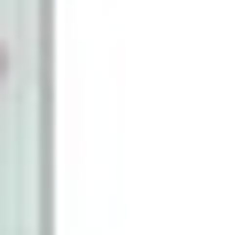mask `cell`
<instances>
[{
    "label": "cell",
    "mask_w": 250,
    "mask_h": 235,
    "mask_svg": "<svg viewBox=\"0 0 250 235\" xmlns=\"http://www.w3.org/2000/svg\"><path fill=\"white\" fill-rule=\"evenodd\" d=\"M0 86H8V47H0Z\"/></svg>",
    "instance_id": "cell-1"
}]
</instances>
